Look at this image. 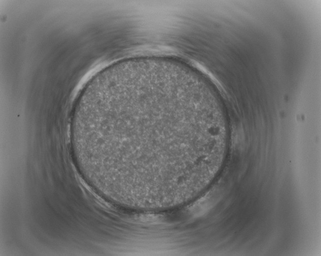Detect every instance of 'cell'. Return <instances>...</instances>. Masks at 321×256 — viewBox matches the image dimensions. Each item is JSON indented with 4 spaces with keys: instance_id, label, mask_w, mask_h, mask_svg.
<instances>
[{
    "instance_id": "7a4b0ae2",
    "label": "cell",
    "mask_w": 321,
    "mask_h": 256,
    "mask_svg": "<svg viewBox=\"0 0 321 256\" xmlns=\"http://www.w3.org/2000/svg\"><path fill=\"white\" fill-rule=\"evenodd\" d=\"M152 58H159V57H152ZM165 59V58H164Z\"/></svg>"
},
{
    "instance_id": "6da1fadb",
    "label": "cell",
    "mask_w": 321,
    "mask_h": 256,
    "mask_svg": "<svg viewBox=\"0 0 321 256\" xmlns=\"http://www.w3.org/2000/svg\"><path fill=\"white\" fill-rule=\"evenodd\" d=\"M211 132L200 105L157 93L101 106L88 125L103 183L124 197L144 199L176 195L202 179Z\"/></svg>"
}]
</instances>
